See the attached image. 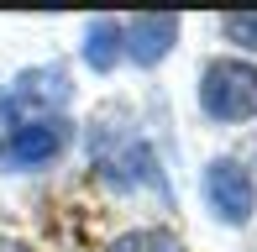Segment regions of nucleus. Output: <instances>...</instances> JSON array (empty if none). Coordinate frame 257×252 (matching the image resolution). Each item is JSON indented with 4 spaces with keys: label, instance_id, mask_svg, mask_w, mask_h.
<instances>
[{
    "label": "nucleus",
    "instance_id": "nucleus-6",
    "mask_svg": "<svg viewBox=\"0 0 257 252\" xmlns=\"http://www.w3.org/2000/svg\"><path fill=\"white\" fill-rule=\"evenodd\" d=\"M121 37H126V58L137 68H158L179 42V16H132L121 21Z\"/></svg>",
    "mask_w": 257,
    "mask_h": 252
},
{
    "label": "nucleus",
    "instance_id": "nucleus-8",
    "mask_svg": "<svg viewBox=\"0 0 257 252\" xmlns=\"http://www.w3.org/2000/svg\"><path fill=\"white\" fill-rule=\"evenodd\" d=\"M105 252H189V247H184L168 226H132V231H121Z\"/></svg>",
    "mask_w": 257,
    "mask_h": 252
},
{
    "label": "nucleus",
    "instance_id": "nucleus-3",
    "mask_svg": "<svg viewBox=\"0 0 257 252\" xmlns=\"http://www.w3.org/2000/svg\"><path fill=\"white\" fill-rule=\"evenodd\" d=\"M68 95H74V84H68V68H63V63H48V68H27V74H16L6 89H0V137L16 132V126L63 116Z\"/></svg>",
    "mask_w": 257,
    "mask_h": 252
},
{
    "label": "nucleus",
    "instance_id": "nucleus-1",
    "mask_svg": "<svg viewBox=\"0 0 257 252\" xmlns=\"http://www.w3.org/2000/svg\"><path fill=\"white\" fill-rule=\"evenodd\" d=\"M89 153H95V168H100V179L110 189H121V194H132V189H142V184L163 189L158 153L147 147L142 132H132V126L95 121V132H89Z\"/></svg>",
    "mask_w": 257,
    "mask_h": 252
},
{
    "label": "nucleus",
    "instance_id": "nucleus-9",
    "mask_svg": "<svg viewBox=\"0 0 257 252\" xmlns=\"http://www.w3.org/2000/svg\"><path fill=\"white\" fill-rule=\"evenodd\" d=\"M220 37L236 42V48L257 53V11H231V16H220Z\"/></svg>",
    "mask_w": 257,
    "mask_h": 252
},
{
    "label": "nucleus",
    "instance_id": "nucleus-7",
    "mask_svg": "<svg viewBox=\"0 0 257 252\" xmlns=\"http://www.w3.org/2000/svg\"><path fill=\"white\" fill-rule=\"evenodd\" d=\"M79 53L95 74H115V63L126 58V37H121V21L115 16H95L84 21V37H79Z\"/></svg>",
    "mask_w": 257,
    "mask_h": 252
},
{
    "label": "nucleus",
    "instance_id": "nucleus-4",
    "mask_svg": "<svg viewBox=\"0 0 257 252\" xmlns=\"http://www.w3.org/2000/svg\"><path fill=\"white\" fill-rule=\"evenodd\" d=\"M74 142V121L68 116H48V121H32L16 126V132L0 137V168L6 174H32V168H48L68 153Z\"/></svg>",
    "mask_w": 257,
    "mask_h": 252
},
{
    "label": "nucleus",
    "instance_id": "nucleus-10",
    "mask_svg": "<svg viewBox=\"0 0 257 252\" xmlns=\"http://www.w3.org/2000/svg\"><path fill=\"white\" fill-rule=\"evenodd\" d=\"M0 252H21V247H16V242H0Z\"/></svg>",
    "mask_w": 257,
    "mask_h": 252
},
{
    "label": "nucleus",
    "instance_id": "nucleus-2",
    "mask_svg": "<svg viewBox=\"0 0 257 252\" xmlns=\"http://www.w3.org/2000/svg\"><path fill=\"white\" fill-rule=\"evenodd\" d=\"M200 110L215 126L257 121V63L247 58H210L200 68Z\"/></svg>",
    "mask_w": 257,
    "mask_h": 252
},
{
    "label": "nucleus",
    "instance_id": "nucleus-5",
    "mask_svg": "<svg viewBox=\"0 0 257 252\" xmlns=\"http://www.w3.org/2000/svg\"><path fill=\"white\" fill-rule=\"evenodd\" d=\"M200 189H205V205L215 210V221H226V226H247L252 221L257 184H252V174L236 163V158H215V163L205 168Z\"/></svg>",
    "mask_w": 257,
    "mask_h": 252
}]
</instances>
